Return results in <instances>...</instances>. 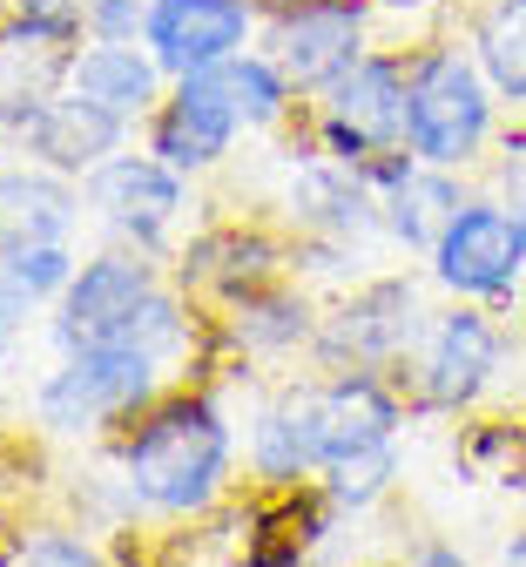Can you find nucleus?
<instances>
[{"label":"nucleus","mask_w":526,"mask_h":567,"mask_svg":"<svg viewBox=\"0 0 526 567\" xmlns=\"http://www.w3.org/2000/svg\"><path fill=\"white\" fill-rule=\"evenodd\" d=\"M189 379H216V324L203 298L163 277L109 344L48 351V372L28 385L21 419L41 446L89 453L115 440L142 405H156L169 385H189Z\"/></svg>","instance_id":"nucleus-1"},{"label":"nucleus","mask_w":526,"mask_h":567,"mask_svg":"<svg viewBox=\"0 0 526 567\" xmlns=\"http://www.w3.org/2000/svg\"><path fill=\"white\" fill-rule=\"evenodd\" d=\"M135 534H176L244 486V412L223 379L169 385L95 446Z\"/></svg>","instance_id":"nucleus-2"},{"label":"nucleus","mask_w":526,"mask_h":567,"mask_svg":"<svg viewBox=\"0 0 526 567\" xmlns=\"http://www.w3.org/2000/svg\"><path fill=\"white\" fill-rule=\"evenodd\" d=\"M499 122H506V102L493 95L486 68L473 61L460 28L405 48V150L419 163L479 176Z\"/></svg>","instance_id":"nucleus-3"},{"label":"nucleus","mask_w":526,"mask_h":567,"mask_svg":"<svg viewBox=\"0 0 526 567\" xmlns=\"http://www.w3.org/2000/svg\"><path fill=\"white\" fill-rule=\"evenodd\" d=\"M519 359H526V331L513 311L439 298L399 385L412 399V419H466L513 379Z\"/></svg>","instance_id":"nucleus-4"},{"label":"nucleus","mask_w":526,"mask_h":567,"mask_svg":"<svg viewBox=\"0 0 526 567\" xmlns=\"http://www.w3.org/2000/svg\"><path fill=\"white\" fill-rule=\"evenodd\" d=\"M432 277L425 264H371L358 284L324 298V331H318V351L311 365H364V372H392L405 379L412 351L432 324Z\"/></svg>","instance_id":"nucleus-5"},{"label":"nucleus","mask_w":526,"mask_h":567,"mask_svg":"<svg viewBox=\"0 0 526 567\" xmlns=\"http://www.w3.org/2000/svg\"><path fill=\"white\" fill-rule=\"evenodd\" d=\"M270 217L290 237H324V244H358L371 257H392L385 250V209L379 189H371L364 169L324 156L305 115H297L283 135H270Z\"/></svg>","instance_id":"nucleus-6"},{"label":"nucleus","mask_w":526,"mask_h":567,"mask_svg":"<svg viewBox=\"0 0 526 567\" xmlns=\"http://www.w3.org/2000/svg\"><path fill=\"white\" fill-rule=\"evenodd\" d=\"M82 196H89V230L95 237L135 244L148 257H163V264L176 257L183 230L203 217V183L183 176L176 163H163L142 135L82 176Z\"/></svg>","instance_id":"nucleus-7"},{"label":"nucleus","mask_w":526,"mask_h":567,"mask_svg":"<svg viewBox=\"0 0 526 567\" xmlns=\"http://www.w3.org/2000/svg\"><path fill=\"white\" fill-rule=\"evenodd\" d=\"M209 324H216V379L257 385L270 372L311 365L324 331V291H311L305 277H270L209 305Z\"/></svg>","instance_id":"nucleus-8"},{"label":"nucleus","mask_w":526,"mask_h":567,"mask_svg":"<svg viewBox=\"0 0 526 567\" xmlns=\"http://www.w3.org/2000/svg\"><path fill=\"white\" fill-rule=\"evenodd\" d=\"M425 277H432L439 298L513 311L519 284H526V209L506 203L499 189L473 183V196L453 209V224L425 250Z\"/></svg>","instance_id":"nucleus-9"},{"label":"nucleus","mask_w":526,"mask_h":567,"mask_svg":"<svg viewBox=\"0 0 526 567\" xmlns=\"http://www.w3.org/2000/svg\"><path fill=\"white\" fill-rule=\"evenodd\" d=\"M324 460H331V425L318 365L244 385V486L297 493L324 473Z\"/></svg>","instance_id":"nucleus-10"},{"label":"nucleus","mask_w":526,"mask_h":567,"mask_svg":"<svg viewBox=\"0 0 526 567\" xmlns=\"http://www.w3.org/2000/svg\"><path fill=\"white\" fill-rule=\"evenodd\" d=\"M305 128L324 156L371 169L379 156L405 150V48L371 41L344 75H331L305 102Z\"/></svg>","instance_id":"nucleus-11"},{"label":"nucleus","mask_w":526,"mask_h":567,"mask_svg":"<svg viewBox=\"0 0 526 567\" xmlns=\"http://www.w3.org/2000/svg\"><path fill=\"white\" fill-rule=\"evenodd\" d=\"M163 277H169L163 257H148V250H135V244H109V237H95V244L82 250V264H74L68 291L48 305L41 344H48V351L109 344V338L148 305V291H156Z\"/></svg>","instance_id":"nucleus-12"},{"label":"nucleus","mask_w":526,"mask_h":567,"mask_svg":"<svg viewBox=\"0 0 526 567\" xmlns=\"http://www.w3.org/2000/svg\"><path fill=\"white\" fill-rule=\"evenodd\" d=\"M169 277L189 298L223 305L250 284L290 277V230L277 217H196L169 257Z\"/></svg>","instance_id":"nucleus-13"},{"label":"nucleus","mask_w":526,"mask_h":567,"mask_svg":"<svg viewBox=\"0 0 526 567\" xmlns=\"http://www.w3.org/2000/svg\"><path fill=\"white\" fill-rule=\"evenodd\" d=\"M142 142L156 150L163 163H176L183 176L209 183L237 163V150L250 142L237 102H230V82L223 68H196V75H176L169 95L156 102V115L142 122Z\"/></svg>","instance_id":"nucleus-14"},{"label":"nucleus","mask_w":526,"mask_h":567,"mask_svg":"<svg viewBox=\"0 0 526 567\" xmlns=\"http://www.w3.org/2000/svg\"><path fill=\"white\" fill-rule=\"evenodd\" d=\"M371 41H379V34H371V8H364V0H270V8H264V34H257V48L297 82L305 102L331 75H344Z\"/></svg>","instance_id":"nucleus-15"},{"label":"nucleus","mask_w":526,"mask_h":567,"mask_svg":"<svg viewBox=\"0 0 526 567\" xmlns=\"http://www.w3.org/2000/svg\"><path fill=\"white\" fill-rule=\"evenodd\" d=\"M371 189H379V209H385V250L392 257H412L425 264V250L439 244V230L453 224V209L473 196L479 176L466 169H439V163H419L412 150H392L364 169Z\"/></svg>","instance_id":"nucleus-16"},{"label":"nucleus","mask_w":526,"mask_h":567,"mask_svg":"<svg viewBox=\"0 0 526 567\" xmlns=\"http://www.w3.org/2000/svg\"><path fill=\"white\" fill-rule=\"evenodd\" d=\"M264 34V0H148L142 41L176 75H196V68H223L230 54L257 48Z\"/></svg>","instance_id":"nucleus-17"},{"label":"nucleus","mask_w":526,"mask_h":567,"mask_svg":"<svg viewBox=\"0 0 526 567\" xmlns=\"http://www.w3.org/2000/svg\"><path fill=\"white\" fill-rule=\"evenodd\" d=\"M82 237H89L82 183L21 150L0 156V264L28 244H82Z\"/></svg>","instance_id":"nucleus-18"},{"label":"nucleus","mask_w":526,"mask_h":567,"mask_svg":"<svg viewBox=\"0 0 526 567\" xmlns=\"http://www.w3.org/2000/svg\"><path fill=\"white\" fill-rule=\"evenodd\" d=\"M135 135H142V128H135L128 115H115V109L89 102L82 89H54V95H48V102L14 128V150L82 183L95 163H109L115 150H128Z\"/></svg>","instance_id":"nucleus-19"},{"label":"nucleus","mask_w":526,"mask_h":567,"mask_svg":"<svg viewBox=\"0 0 526 567\" xmlns=\"http://www.w3.org/2000/svg\"><path fill=\"white\" fill-rule=\"evenodd\" d=\"M68 89H82L89 102H102V109H115V115H128L142 128L148 115H156V102L169 95V68L135 34H89L82 48H74Z\"/></svg>","instance_id":"nucleus-20"},{"label":"nucleus","mask_w":526,"mask_h":567,"mask_svg":"<svg viewBox=\"0 0 526 567\" xmlns=\"http://www.w3.org/2000/svg\"><path fill=\"white\" fill-rule=\"evenodd\" d=\"M460 34L506 115H526V0H473V8H460Z\"/></svg>","instance_id":"nucleus-21"},{"label":"nucleus","mask_w":526,"mask_h":567,"mask_svg":"<svg viewBox=\"0 0 526 567\" xmlns=\"http://www.w3.org/2000/svg\"><path fill=\"white\" fill-rule=\"evenodd\" d=\"M223 82H230V102H237L250 142H270V135H283L297 115H305V95H297V82L283 75V68H277L264 48L230 54V61H223Z\"/></svg>","instance_id":"nucleus-22"},{"label":"nucleus","mask_w":526,"mask_h":567,"mask_svg":"<svg viewBox=\"0 0 526 567\" xmlns=\"http://www.w3.org/2000/svg\"><path fill=\"white\" fill-rule=\"evenodd\" d=\"M399 440H385V446H351V453H338V460H324V473L311 480L324 501L344 514V520H364V514H379L392 493H399Z\"/></svg>","instance_id":"nucleus-23"},{"label":"nucleus","mask_w":526,"mask_h":567,"mask_svg":"<svg viewBox=\"0 0 526 567\" xmlns=\"http://www.w3.org/2000/svg\"><path fill=\"white\" fill-rule=\"evenodd\" d=\"M14 567H95V560H115V547L102 534H89L74 514H41V520H14L8 527V554Z\"/></svg>","instance_id":"nucleus-24"},{"label":"nucleus","mask_w":526,"mask_h":567,"mask_svg":"<svg viewBox=\"0 0 526 567\" xmlns=\"http://www.w3.org/2000/svg\"><path fill=\"white\" fill-rule=\"evenodd\" d=\"M371 8V34L385 48H419L445 28H460V0H364Z\"/></svg>","instance_id":"nucleus-25"},{"label":"nucleus","mask_w":526,"mask_h":567,"mask_svg":"<svg viewBox=\"0 0 526 567\" xmlns=\"http://www.w3.org/2000/svg\"><path fill=\"white\" fill-rule=\"evenodd\" d=\"M41 324H48V305L28 291L14 270H0V372H8L21 351L41 338Z\"/></svg>","instance_id":"nucleus-26"},{"label":"nucleus","mask_w":526,"mask_h":567,"mask_svg":"<svg viewBox=\"0 0 526 567\" xmlns=\"http://www.w3.org/2000/svg\"><path fill=\"white\" fill-rule=\"evenodd\" d=\"M74 264H82V244H28V250H14L0 270H14V277L28 284V291H34L41 305H54V298L68 291Z\"/></svg>","instance_id":"nucleus-27"},{"label":"nucleus","mask_w":526,"mask_h":567,"mask_svg":"<svg viewBox=\"0 0 526 567\" xmlns=\"http://www.w3.org/2000/svg\"><path fill=\"white\" fill-rule=\"evenodd\" d=\"M479 183L526 209V115H506V122H499L493 150H486V163H479Z\"/></svg>","instance_id":"nucleus-28"},{"label":"nucleus","mask_w":526,"mask_h":567,"mask_svg":"<svg viewBox=\"0 0 526 567\" xmlns=\"http://www.w3.org/2000/svg\"><path fill=\"white\" fill-rule=\"evenodd\" d=\"M148 0H89V34H135L142 41Z\"/></svg>","instance_id":"nucleus-29"},{"label":"nucleus","mask_w":526,"mask_h":567,"mask_svg":"<svg viewBox=\"0 0 526 567\" xmlns=\"http://www.w3.org/2000/svg\"><path fill=\"white\" fill-rule=\"evenodd\" d=\"M405 560H412V567H460V560H466V547H460V540H412V547H405Z\"/></svg>","instance_id":"nucleus-30"},{"label":"nucleus","mask_w":526,"mask_h":567,"mask_svg":"<svg viewBox=\"0 0 526 567\" xmlns=\"http://www.w3.org/2000/svg\"><path fill=\"white\" fill-rule=\"evenodd\" d=\"M493 554H499V560H513V567H526V527H519V534H506Z\"/></svg>","instance_id":"nucleus-31"},{"label":"nucleus","mask_w":526,"mask_h":567,"mask_svg":"<svg viewBox=\"0 0 526 567\" xmlns=\"http://www.w3.org/2000/svg\"><path fill=\"white\" fill-rule=\"evenodd\" d=\"M513 318H519V331H526V284H519V305H513Z\"/></svg>","instance_id":"nucleus-32"},{"label":"nucleus","mask_w":526,"mask_h":567,"mask_svg":"<svg viewBox=\"0 0 526 567\" xmlns=\"http://www.w3.org/2000/svg\"><path fill=\"white\" fill-rule=\"evenodd\" d=\"M8 150H14V135H8V128H0V156H8Z\"/></svg>","instance_id":"nucleus-33"},{"label":"nucleus","mask_w":526,"mask_h":567,"mask_svg":"<svg viewBox=\"0 0 526 567\" xmlns=\"http://www.w3.org/2000/svg\"><path fill=\"white\" fill-rule=\"evenodd\" d=\"M0 8H14V0H0Z\"/></svg>","instance_id":"nucleus-34"}]
</instances>
